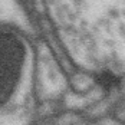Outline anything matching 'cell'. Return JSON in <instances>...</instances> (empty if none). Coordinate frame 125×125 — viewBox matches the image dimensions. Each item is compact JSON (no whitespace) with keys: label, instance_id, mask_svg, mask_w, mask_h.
<instances>
[{"label":"cell","instance_id":"obj_1","mask_svg":"<svg viewBox=\"0 0 125 125\" xmlns=\"http://www.w3.org/2000/svg\"><path fill=\"white\" fill-rule=\"evenodd\" d=\"M96 82L105 91H112V89H116L119 86V79L114 75L112 72H101V73H98Z\"/></svg>","mask_w":125,"mask_h":125}]
</instances>
